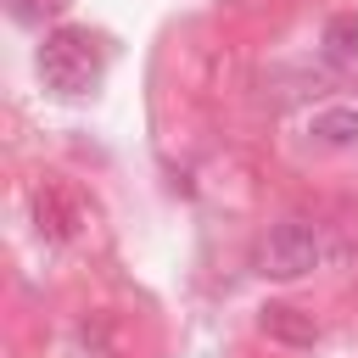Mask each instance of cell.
<instances>
[{
	"mask_svg": "<svg viewBox=\"0 0 358 358\" xmlns=\"http://www.w3.org/2000/svg\"><path fill=\"white\" fill-rule=\"evenodd\" d=\"M324 50H330V62H352L358 56V17L352 11H336L324 22Z\"/></svg>",
	"mask_w": 358,
	"mask_h": 358,
	"instance_id": "8992f818",
	"label": "cell"
},
{
	"mask_svg": "<svg viewBox=\"0 0 358 358\" xmlns=\"http://www.w3.org/2000/svg\"><path fill=\"white\" fill-rule=\"evenodd\" d=\"M34 218H39V235H50V241H73V229H78V207L56 185L34 190Z\"/></svg>",
	"mask_w": 358,
	"mask_h": 358,
	"instance_id": "3957f363",
	"label": "cell"
},
{
	"mask_svg": "<svg viewBox=\"0 0 358 358\" xmlns=\"http://www.w3.org/2000/svg\"><path fill=\"white\" fill-rule=\"evenodd\" d=\"M257 263H263L268 280H302V274L319 263V229L302 224V218L274 224L268 241H263V252H257Z\"/></svg>",
	"mask_w": 358,
	"mask_h": 358,
	"instance_id": "7a4b0ae2",
	"label": "cell"
},
{
	"mask_svg": "<svg viewBox=\"0 0 358 358\" xmlns=\"http://www.w3.org/2000/svg\"><path fill=\"white\" fill-rule=\"evenodd\" d=\"M263 336H274V341H285V347H313L319 341V319L313 313H296V308H263Z\"/></svg>",
	"mask_w": 358,
	"mask_h": 358,
	"instance_id": "277c9868",
	"label": "cell"
},
{
	"mask_svg": "<svg viewBox=\"0 0 358 358\" xmlns=\"http://www.w3.org/2000/svg\"><path fill=\"white\" fill-rule=\"evenodd\" d=\"M56 6H62V0H17V17H22V22H34L39 11H56Z\"/></svg>",
	"mask_w": 358,
	"mask_h": 358,
	"instance_id": "52a82bcc",
	"label": "cell"
},
{
	"mask_svg": "<svg viewBox=\"0 0 358 358\" xmlns=\"http://www.w3.org/2000/svg\"><path fill=\"white\" fill-rule=\"evenodd\" d=\"M39 78H45V90H56L67 101L90 95L101 84V50H95V39L84 28H50L45 45H39Z\"/></svg>",
	"mask_w": 358,
	"mask_h": 358,
	"instance_id": "6da1fadb",
	"label": "cell"
},
{
	"mask_svg": "<svg viewBox=\"0 0 358 358\" xmlns=\"http://www.w3.org/2000/svg\"><path fill=\"white\" fill-rule=\"evenodd\" d=\"M308 134L319 145H330V151H352L358 145V106H324V112H313Z\"/></svg>",
	"mask_w": 358,
	"mask_h": 358,
	"instance_id": "5b68a950",
	"label": "cell"
}]
</instances>
